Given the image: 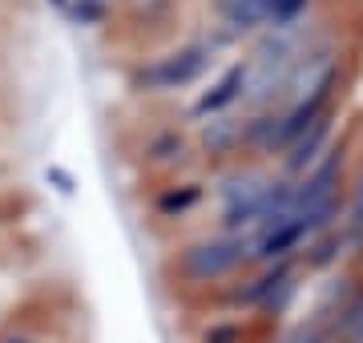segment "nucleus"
Returning <instances> with one entry per match:
<instances>
[{"mask_svg": "<svg viewBox=\"0 0 363 343\" xmlns=\"http://www.w3.org/2000/svg\"><path fill=\"white\" fill-rule=\"evenodd\" d=\"M291 25H274V33L262 40L255 57L247 61V85H242V101L250 109H262V106H274V97H283L286 89V77L295 61L303 57L298 40L286 33Z\"/></svg>", "mask_w": 363, "mask_h": 343, "instance_id": "nucleus-1", "label": "nucleus"}, {"mask_svg": "<svg viewBox=\"0 0 363 343\" xmlns=\"http://www.w3.org/2000/svg\"><path fill=\"white\" fill-rule=\"evenodd\" d=\"M247 263H250V235L222 230L214 238H198L190 247H182V254L174 259V271L190 287H210V283L230 279L238 266Z\"/></svg>", "mask_w": 363, "mask_h": 343, "instance_id": "nucleus-2", "label": "nucleus"}, {"mask_svg": "<svg viewBox=\"0 0 363 343\" xmlns=\"http://www.w3.org/2000/svg\"><path fill=\"white\" fill-rule=\"evenodd\" d=\"M274 190V178L259 170H234L226 182L218 186V206H222V226L234 235H250L259 226L267 198Z\"/></svg>", "mask_w": 363, "mask_h": 343, "instance_id": "nucleus-3", "label": "nucleus"}, {"mask_svg": "<svg viewBox=\"0 0 363 343\" xmlns=\"http://www.w3.org/2000/svg\"><path fill=\"white\" fill-rule=\"evenodd\" d=\"M210 61H214V53H210L206 45H190V49H178V53H169V57H157L150 69L138 73V85L150 93L186 89V85H194L206 73Z\"/></svg>", "mask_w": 363, "mask_h": 343, "instance_id": "nucleus-4", "label": "nucleus"}, {"mask_svg": "<svg viewBox=\"0 0 363 343\" xmlns=\"http://www.w3.org/2000/svg\"><path fill=\"white\" fill-rule=\"evenodd\" d=\"M247 130H250V121H234V118H226V113H214V118L202 125L198 142H202V150H206L210 158H226V154H234V150L247 145Z\"/></svg>", "mask_w": 363, "mask_h": 343, "instance_id": "nucleus-5", "label": "nucleus"}, {"mask_svg": "<svg viewBox=\"0 0 363 343\" xmlns=\"http://www.w3.org/2000/svg\"><path fill=\"white\" fill-rule=\"evenodd\" d=\"M242 85H247V65L226 69L218 85H214V89H206L202 97H198L194 118H214V113H222V109H230L234 101H242Z\"/></svg>", "mask_w": 363, "mask_h": 343, "instance_id": "nucleus-6", "label": "nucleus"}, {"mask_svg": "<svg viewBox=\"0 0 363 343\" xmlns=\"http://www.w3.org/2000/svg\"><path fill=\"white\" fill-rule=\"evenodd\" d=\"M198 198H202V190L198 186H174V190H166L162 198H157V214L162 218H174V214H186L194 210Z\"/></svg>", "mask_w": 363, "mask_h": 343, "instance_id": "nucleus-7", "label": "nucleus"}, {"mask_svg": "<svg viewBox=\"0 0 363 343\" xmlns=\"http://www.w3.org/2000/svg\"><path fill=\"white\" fill-rule=\"evenodd\" d=\"M343 238H347V242H359V238H363V174L355 178L347 214H343Z\"/></svg>", "mask_w": 363, "mask_h": 343, "instance_id": "nucleus-8", "label": "nucleus"}, {"mask_svg": "<svg viewBox=\"0 0 363 343\" xmlns=\"http://www.w3.org/2000/svg\"><path fill=\"white\" fill-rule=\"evenodd\" d=\"M335 335H339V343H363V295L339 315Z\"/></svg>", "mask_w": 363, "mask_h": 343, "instance_id": "nucleus-9", "label": "nucleus"}, {"mask_svg": "<svg viewBox=\"0 0 363 343\" xmlns=\"http://www.w3.org/2000/svg\"><path fill=\"white\" fill-rule=\"evenodd\" d=\"M198 343H247V327L234 323V319H226V323H214V327L202 331Z\"/></svg>", "mask_w": 363, "mask_h": 343, "instance_id": "nucleus-10", "label": "nucleus"}, {"mask_svg": "<svg viewBox=\"0 0 363 343\" xmlns=\"http://www.w3.org/2000/svg\"><path fill=\"white\" fill-rule=\"evenodd\" d=\"M45 178L52 182V190H57L61 198H73V174H69V170H61V166H49V170H45Z\"/></svg>", "mask_w": 363, "mask_h": 343, "instance_id": "nucleus-11", "label": "nucleus"}, {"mask_svg": "<svg viewBox=\"0 0 363 343\" xmlns=\"http://www.w3.org/2000/svg\"><path fill=\"white\" fill-rule=\"evenodd\" d=\"M279 343H327V335H323V331H307V327H298V331H291V335H283V339H279Z\"/></svg>", "mask_w": 363, "mask_h": 343, "instance_id": "nucleus-12", "label": "nucleus"}]
</instances>
